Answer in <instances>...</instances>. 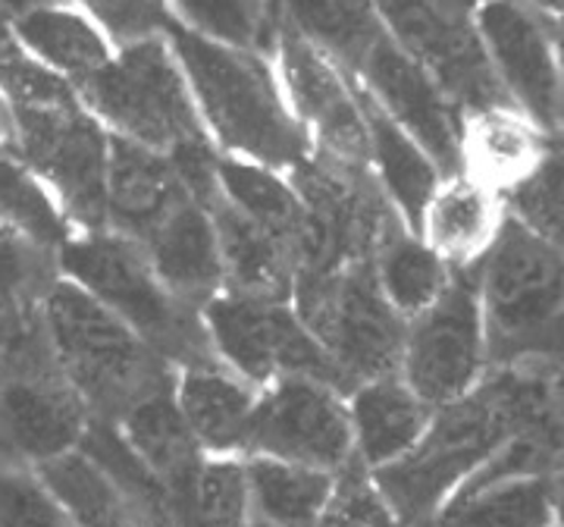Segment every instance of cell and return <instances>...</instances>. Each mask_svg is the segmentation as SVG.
Segmentation results:
<instances>
[{"label":"cell","instance_id":"obj_1","mask_svg":"<svg viewBox=\"0 0 564 527\" xmlns=\"http://www.w3.org/2000/svg\"><path fill=\"white\" fill-rule=\"evenodd\" d=\"M527 430L555 433L549 362L492 365L474 392L436 408L421 443L402 462L373 471V481L404 525L423 527Z\"/></svg>","mask_w":564,"mask_h":527},{"label":"cell","instance_id":"obj_2","mask_svg":"<svg viewBox=\"0 0 564 527\" xmlns=\"http://www.w3.org/2000/svg\"><path fill=\"white\" fill-rule=\"evenodd\" d=\"M0 98L10 114L13 151L51 189L76 233L107 226L110 129L79 88L20 44L0 51Z\"/></svg>","mask_w":564,"mask_h":527},{"label":"cell","instance_id":"obj_3","mask_svg":"<svg viewBox=\"0 0 564 527\" xmlns=\"http://www.w3.org/2000/svg\"><path fill=\"white\" fill-rule=\"evenodd\" d=\"M166 39L220 154L282 173H292L314 158L311 139L285 98L276 63L267 51L207 39L180 20L170 25Z\"/></svg>","mask_w":564,"mask_h":527},{"label":"cell","instance_id":"obj_4","mask_svg":"<svg viewBox=\"0 0 564 527\" xmlns=\"http://www.w3.org/2000/svg\"><path fill=\"white\" fill-rule=\"evenodd\" d=\"M39 326L51 358L76 386L95 421H120L141 396L170 384L176 374L120 314L66 277L47 286Z\"/></svg>","mask_w":564,"mask_h":527},{"label":"cell","instance_id":"obj_5","mask_svg":"<svg viewBox=\"0 0 564 527\" xmlns=\"http://www.w3.org/2000/svg\"><path fill=\"white\" fill-rule=\"evenodd\" d=\"M57 267L61 277L120 314L173 367L217 358L202 308L182 302L163 283L139 239L117 229L73 233L57 251Z\"/></svg>","mask_w":564,"mask_h":527},{"label":"cell","instance_id":"obj_6","mask_svg":"<svg viewBox=\"0 0 564 527\" xmlns=\"http://www.w3.org/2000/svg\"><path fill=\"white\" fill-rule=\"evenodd\" d=\"M492 365L543 362L564 324V251L508 214L477 267Z\"/></svg>","mask_w":564,"mask_h":527},{"label":"cell","instance_id":"obj_7","mask_svg":"<svg viewBox=\"0 0 564 527\" xmlns=\"http://www.w3.org/2000/svg\"><path fill=\"white\" fill-rule=\"evenodd\" d=\"M79 95L113 136L170 158L214 144L166 35L120 47L98 76L79 85Z\"/></svg>","mask_w":564,"mask_h":527},{"label":"cell","instance_id":"obj_8","mask_svg":"<svg viewBox=\"0 0 564 527\" xmlns=\"http://www.w3.org/2000/svg\"><path fill=\"white\" fill-rule=\"evenodd\" d=\"M91 424V408L51 358L39 324L0 345V467L54 465L82 449Z\"/></svg>","mask_w":564,"mask_h":527},{"label":"cell","instance_id":"obj_9","mask_svg":"<svg viewBox=\"0 0 564 527\" xmlns=\"http://www.w3.org/2000/svg\"><path fill=\"white\" fill-rule=\"evenodd\" d=\"M292 304L336 365L348 392L373 377L399 374L408 321L383 295L373 264L302 273Z\"/></svg>","mask_w":564,"mask_h":527},{"label":"cell","instance_id":"obj_10","mask_svg":"<svg viewBox=\"0 0 564 527\" xmlns=\"http://www.w3.org/2000/svg\"><path fill=\"white\" fill-rule=\"evenodd\" d=\"M489 370L492 348L477 273L474 267L455 270L443 295L408 321L399 374L423 402L443 408L474 392Z\"/></svg>","mask_w":564,"mask_h":527},{"label":"cell","instance_id":"obj_11","mask_svg":"<svg viewBox=\"0 0 564 527\" xmlns=\"http://www.w3.org/2000/svg\"><path fill=\"white\" fill-rule=\"evenodd\" d=\"M202 314L217 362L254 386L263 389L285 377H317L345 389L336 365L292 302L220 292L204 304Z\"/></svg>","mask_w":564,"mask_h":527},{"label":"cell","instance_id":"obj_12","mask_svg":"<svg viewBox=\"0 0 564 527\" xmlns=\"http://www.w3.org/2000/svg\"><path fill=\"white\" fill-rule=\"evenodd\" d=\"M270 57L285 98L311 139L314 158L345 170H370V136L361 92L343 63L276 20Z\"/></svg>","mask_w":564,"mask_h":527},{"label":"cell","instance_id":"obj_13","mask_svg":"<svg viewBox=\"0 0 564 527\" xmlns=\"http://www.w3.org/2000/svg\"><path fill=\"white\" fill-rule=\"evenodd\" d=\"M245 455H267L343 474L355 465L348 392L317 377L263 386Z\"/></svg>","mask_w":564,"mask_h":527},{"label":"cell","instance_id":"obj_14","mask_svg":"<svg viewBox=\"0 0 564 527\" xmlns=\"http://www.w3.org/2000/svg\"><path fill=\"white\" fill-rule=\"evenodd\" d=\"M389 39L440 82L464 114L511 104L496 79L470 13L436 0H377Z\"/></svg>","mask_w":564,"mask_h":527},{"label":"cell","instance_id":"obj_15","mask_svg":"<svg viewBox=\"0 0 564 527\" xmlns=\"http://www.w3.org/2000/svg\"><path fill=\"white\" fill-rule=\"evenodd\" d=\"M470 17L505 98L540 122L552 139H562V63L555 22L521 0H480Z\"/></svg>","mask_w":564,"mask_h":527},{"label":"cell","instance_id":"obj_16","mask_svg":"<svg viewBox=\"0 0 564 527\" xmlns=\"http://www.w3.org/2000/svg\"><path fill=\"white\" fill-rule=\"evenodd\" d=\"M351 76L364 95L411 139H417L445 173L462 170L464 110L386 32L370 44Z\"/></svg>","mask_w":564,"mask_h":527},{"label":"cell","instance_id":"obj_17","mask_svg":"<svg viewBox=\"0 0 564 527\" xmlns=\"http://www.w3.org/2000/svg\"><path fill=\"white\" fill-rule=\"evenodd\" d=\"M139 243L158 277L182 302L204 308L223 292L220 236L207 202L185 195Z\"/></svg>","mask_w":564,"mask_h":527},{"label":"cell","instance_id":"obj_18","mask_svg":"<svg viewBox=\"0 0 564 527\" xmlns=\"http://www.w3.org/2000/svg\"><path fill=\"white\" fill-rule=\"evenodd\" d=\"M508 198L470 173H445L423 207L417 233L440 251L452 270H470L484 261L508 221Z\"/></svg>","mask_w":564,"mask_h":527},{"label":"cell","instance_id":"obj_19","mask_svg":"<svg viewBox=\"0 0 564 527\" xmlns=\"http://www.w3.org/2000/svg\"><path fill=\"white\" fill-rule=\"evenodd\" d=\"M173 392L207 455H245L261 402V386L210 358L176 367Z\"/></svg>","mask_w":564,"mask_h":527},{"label":"cell","instance_id":"obj_20","mask_svg":"<svg viewBox=\"0 0 564 527\" xmlns=\"http://www.w3.org/2000/svg\"><path fill=\"white\" fill-rule=\"evenodd\" d=\"M555 142L514 104H492L464 114L462 170L508 198L543 166Z\"/></svg>","mask_w":564,"mask_h":527},{"label":"cell","instance_id":"obj_21","mask_svg":"<svg viewBox=\"0 0 564 527\" xmlns=\"http://www.w3.org/2000/svg\"><path fill=\"white\" fill-rule=\"evenodd\" d=\"M348 411L355 459L373 474L402 462L421 443L436 408L423 402L402 374H386L355 386L348 392Z\"/></svg>","mask_w":564,"mask_h":527},{"label":"cell","instance_id":"obj_22","mask_svg":"<svg viewBox=\"0 0 564 527\" xmlns=\"http://www.w3.org/2000/svg\"><path fill=\"white\" fill-rule=\"evenodd\" d=\"M188 189L170 154L110 132L107 161V226L144 239Z\"/></svg>","mask_w":564,"mask_h":527},{"label":"cell","instance_id":"obj_23","mask_svg":"<svg viewBox=\"0 0 564 527\" xmlns=\"http://www.w3.org/2000/svg\"><path fill=\"white\" fill-rule=\"evenodd\" d=\"M10 32L22 51H29L47 69L61 73L76 88L98 76L120 51L101 25L73 0H44L25 7L13 13Z\"/></svg>","mask_w":564,"mask_h":527},{"label":"cell","instance_id":"obj_24","mask_svg":"<svg viewBox=\"0 0 564 527\" xmlns=\"http://www.w3.org/2000/svg\"><path fill=\"white\" fill-rule=\"evenodd\" d=\"M214 224L220 236L223 255V292H236L248 299L292 302L299 280V258L292 245L282 243L261 224L248 221L220 195L210 202Z\"/></svg>","mask_w":564,"mask_h":527},{"label":"cell","instance_id":"obj_25","mask_svg":"<svg viewBox=\"0 0 564 527\" xmlns=\"http://www.w3.org/2000/svg\"><path fill=\"white\" fill-rule=\"evenodd\" d=\"M113 427L120 430L132 455L148 467V474L161 484L166 499L207 455L182 415L176 392H173V380L141 396L120 421H113ZM166 515H170V506H166Z\"/></svg>","mask_w":564,"mask_h":527},{"label":"cell","instance_id":"obj_26","mask_svg":"<svg viewBox=\"0 0 564 527\" xmlns=\"http://www.w3.org/2000/svg\"><path fill=\"white\" fill-rule=\"evenodd\" d=\"M549 474H477L423 527H558Z\"/></svg>","mask_w":564,"mask_h":527},{"label":"cell","instance_id":"obj_27","mask_svg":"<svg viewBox=\"0 0 564 527\" xmlns=\"http://www.w3.org/2000/svg\"><path fill=\"white\" fill-rule=\"evenodd\" d=\"M361 92V88H358ZM370 136V173L383 189L389 204L411 229H417L421 214L436 185L443 183L445 170L417 139H411L402 126L389 120L377 104L361 92Z\"/></svg>","mask_w":564,"mask_h":527},{"label":"cell","instance_id":"obj_28","mask_svg":"<svg viewBox=\"0 0 564 527\" xmlns=\"http://www.w3.org/2000/svg\"><path fill=\"white\" fill-rule=\"evenodd\" d=\"M217 195L226 204H232L239 214H245L248 221L261 224L273 236H280L282 243L292 245V251L299 258L304 226H307V204L289 173L220 154Z\"/></svg>","mask_w":564,"mask_h":527},{"label":"cell","instance_id":"obj_29","mask_svg":"<svg viewBox=\"0 0 564 527\" xmlns=\"http://www.w3.org/2000/svg\"><path fill=\"white\" fill-rule=\"evenodd\" d=\"M251 512L280 527H317L333 503L339 474L267 455H245Z\"/></svg>","mask_w":564,"mask_h":527},{"label":"cell","instance_id":"obj_30","mask_svg":"<svg viewBox=\"0 0 564 527\" xmlns=\"http://www.w3.org/2000/svg\"><path fill=\"white\" fill-rule=\"evenodd\" d=\"M273 17L355 73L383 35L377 0H270Z\"/></svg>","mask_w":564,"mask_h":527},{"label":"cell","instance_id":"obj_31","mask_svg":"<svg viewBox=\"0 0 564 527\" xmlns=\"http://www.w3.org/2000/svg\"><path fill=\"white\" fill-rule=\"evenodd\" d=\"M166 506V527H245L254 518L245 455H204Z\"/></svg>","mask_w":564,"mask_h":527},{"label":"cell","instance_id":"obj_32","mask_svg":"<svg viewBox=\"0 0 564 527\" xmlns=\"http://www.w3.org/2000/svg\"><path fill=\"white\" fill-rule=\"evenodd\" d=\"M39 474L76 527H151L132 496L85 449L63 455L61 462L41 467Z\"/></svg>","mask_w":564,"mask_h":527},{"label":"cell","instance_id":"obj_33","mask_svg":"<svg viewBox=\"0 0 564 527\" xmlns=\"http://www.w3.org/2000/svg\"><path fill=\"white\" fill-rule=\"evenodd\" d=\"M452 273L455 270L445 264L443 255L433 251L421 233L408 224L395 226L373 255V277L404 321L417 318L436 302L445 286L452 283Z\"/></svg>","mask_w":564,"mask_h":527},{"label":"cell","instance_id":"obj_34","mask_svg":"<svg viewBox=\"0 0 564 527\" xmlns=\"http://www.w3.org/2000/svg\"><path fill=\"white\" fill-rule=\"evenodd\" d=\"M57 277V251L0 221V345L39 324V304Z\"/></svg>","mask_w":564,"mask_h":527},{"label":"cell","instance_id":"obj_35","mask_svg":"<svg viewBox=\"0 0 564 527\" xmlns=\"http://www.w3.org/2000/svg\"><path fill=\"white\" fill-rule=\"evenodd\" d=\"M0 221L29 233L51 251H61V245L76 233L51 189L13 148H0Z\"/></svg>","mask_w":564,"mask_h":527},{"label":"cell","instance_id":"obj_36","mask_svg":"<svg viewBox=\"0 0 564 527\" xmlns=\"http://www.w3.org/2000/svg\"><path fill=\"white\" fill-rule=\"evenodd\" d=\"M170 7L182 25L207 39L270 54L276 29L270 0H170Z\"/></svg>","mask_w":564,"mask_h":527},{"label":"cell","instance_id":"obj_37","mask_svg":"<svg viewBox=\"0 0 564 527\" xmlns=\"http://www.w3.org/2000/svg\"><path fill=\"white\" fill-rule=\"evenodd\" d=\"M508 211L564 251V139L555 142L543 166L508 195Z\"/></svg>","mask_w":564,"mask_h":527},{"label":"cell","instance_id":"obj_38","mask_svg":"<svg viewBox=\"0 0 564 527\" xmlns=\"http://www.w3.org/2000/svg\"><path fill=\"white\" fill-rule=\"evenodd\" d=\"M0 527H76L39 471L0 467Z\"/></svg>","mask_w":564,"mask_h":527},{"label":"cell","instance_id":"obj_39","mask_svg":"<svg viewBox=\"0 0 564 527\" xmlns=\"http://www.w3.org/2000/svg\"><path fill=\"white\" fill-rule=\"evenodd\" d=\"M317 527H408L399 512L389 506L383 490L377 487L373 474L358 462L339 474V487L333 503L323 512Z\"/></svg>","mask_w":564,"mask_h":527},{"label":"cell","instance_id":"obj_40","mask_svg":"<svg viewBox=\"0 0 564 527\" xmlns=\"http://www.w3.org/2000/svg\"><path fill=\"white\" fill-rule=\"evenodd\" d=\"M73 3H79L117 47L163 39L176 22L170 0H73Z\"/></svg>","mask_w":564,"mask_h":527},{"label":"cell","instance_id":"obj_41","mask_svg":"<svg viewBox=\"0 0 564 527\" xmlns=\"http://www.w3.org/2000/svg\"><path fill=\"white\" fill-rule=\"evenodd\" d=\"M549 392H552V421L564 452V362H549Z\"/></svg>","mask_w":564,"mask_h":527},{"label":"cell","instance_id":"obj_42","mask_svg":"<svg viewBox=\"0 0 564 527\" xmlns=\"http://www.w3.org/2000/svg\"><path fill=\"white\" fill-rule=\"evenodd\" d=\"M549 490H552V508H555V525L564 527V462L549 474Z\"/></svg>","mask_w":564,"mask_h":527},{"label":"cell","instance_id":"obj_43","mask_svg":"<svg viewBox=\"0 0 564 527\" xmlns=\"http://www.w3.org/2000/svg\"><path fill=\"white\" fill-rule=\"evenodd\" d=\"M524 7L530 10H536L540 17L552 22H562L564 20V0H521Z\"/></svg>","mask_w":564,"mask_h":527},{"label":"cell","instance_id":"obj_44","mask_svg":"<svg viewBox=\"0 0 564 527\" xmlns=\"http://www.w3.org/2000/svg\"><path fill=\"white\" fill-rule=\"evenodd\" d=\"M0 148H13V132H10V114L7 104L0 98Z\"/></svg>","mask_w":564,"mask_h":527},{"label":"cell","instance_id":"obj_45","mask_svg":"<svg viewBox=\"0 0 564 527\" xmlns=\"http://www.w3.org/2000/svg\"><path fill=\"white\" fill-rule=\"evenodd\" d=\"M555 39H558V63H562V139H564V20L555 22Z\"/></svg>","mask_w":564,"mask_h":527},{"label":"cell","instance_id":"obj_46","mask_svg":"<svg viewBox=\"0 0 564 527\" xmlns=\"http://www.w3.org/2000/svg\"><path fill=\"white\" fill-rule=\"evenodd\" d=\"M543 362H564V324L558 326V333H555V340L549 345V355H545Z\"/></svg>","mask_w":564,"mask_h":527},{"label":"cell","instance_id":"obj_47","mask_svg":"<svg viewBox=\"0 0 564 527\" xmlns=\"http://www.w3.org/2000/svg\"><path fill=\"white\" fill-rule=\"evenodd\" d=\"M436 3L452 7V10H462V13H474V7H477L480 0H436Z\"/></svg>","mask_w":564,"mask_h":527},{"label":"cell","instance_id":"obj_48","mask_svg":"<svg viewBox=\"0 0 564 527\" xmlns=\"http://www.w3.org/2000/svg\"><path fill=\"white\" fill-rule=\"evenodd\" d=\"M245 527H280V525H270V521H261V518H251Z\"/></svg>","mask_w":564,"mask_h":527}]
</instances>
